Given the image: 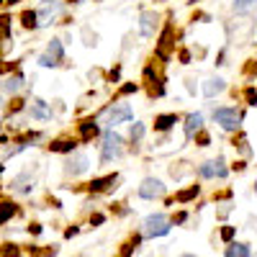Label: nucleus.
I'll return each mask as SVG.
<instances>
[{
	"label": "nucleus",
	"instance_id": "1",
	"mask_svg": "<svg viewBox=\"0 0 257 257\" xmlns=\"http://www.w3.org/2000/svg\"><path fill=\"white\" fill-rule=\"evenodd\" d=\"M123 155V137L116 128H105L100 139V165H111Z\"/></svg>",
	"mask_w": 257,
	"mask_h": 257
},
{
	"label": "nucleus",
	"instance_id": "2",
	"mask_svg": "<svg viewBox=\"0 0 257 257\" xmlns=\"http://www.w3.org/2000/svg\"><path fill=\"white\" fill-rule=\"evenodd\" d=\"M211 116H213V121L219 123V128H224V132H229V134L239 132L242 118H244V113L239 108H234V105H219V108L211 111Z\"/></svg>",
	"mask_w": 257,
	"mask_h": 257
},
{
	"label": "nucleus",
	"instance_id": "3",
	"mask_svg": "<svg viewBox=\"0 0 257 257\" xmlns=\"http://www.w3.org/2000/svg\"><path fill=\"white\" fill-rule=\"evenodd\" d=\"M170 229H173V221H170L165 213H149V216L142 221V231H144V237H149V239L167 237Z\"/></svg>",
	"mask_w": 257,
	"mask_h": 257
},
{
	"label": "nucleus",
	"instance_id": "4",
	"mask_svg": "<svg viewBox=\"0 0 257 257\" xmlns=\"http://www.w3.org/2000/svg\"><path fill=\"white\" fill-rule=\"evenodd\" d=\"M26 88V75L16 70V72H6L0 77V95H8V98H16L21 90Z\"/></svg>",
	"mask_w": 257,
	"mask_h": 257
},
{
	"label": "nucleus",
	"instance_id": "5",
	"mask_svg": "<svg viewBox=\"0 0 257 257\" xmlns=\"http://www.w3.org/2000/svg\"><path fill=\"white\" fill-rule=\"evenodd\" d=\"M31 121H39V123H44V121H52L54 118V111H52V103H47L44 98H31L26 103V111H24Z\"/></svg>",
	"mask_w": 257,
	"mask_h": 257
},
{
	"label": "nucleus",
	"instance_id": "6",
	"mask_svg": "<svg viewBox=\"0 0 257 257\" xmlns=\"http://www.w3.org/2000/svg\"><path fill=\"white\" fill-rule=\"evenodd\" d=\"M196 175L203 178V180H211V178H226L229 175V167L224 162V157H216V160H206L196 167Z\"/></svg>",
	"mask_w": 257,
	"mask_h": 257
},
{
	"label": "nucleus",
	"instance_id": "7",
	"mask_svg": "<svg viewBox=\"0 0 257 257\" xmlns=\"http://www.w3.org/2000/svg\"><path fill=\"white\" fill-rule=\"evenodd\" d=\"M34 185H36V178H34V170L31 167H24L18 175H13L11 178V183H8V188L13 190V193H18V196H29V193L34 190Z\"/></svg>",
	"mask_w": 257,
	"mask_h": 257
},
{
	"label": "nucleus",
	"instance_id": "8",
	"mask_svg": "<svg viewBox=\"0 0 257 257\" xmlns=\"http://www.w3.org/2000/svg\"><path fill=\"white\" fill-rule=\"evenodd\" d=\"M64 11V3L62 0H44L39 8H36V16H39V29H44L49 24H54V18Z\"/></svg>",
	"mask_w": 257,
	"mask_h": 257
},
{
	"label": "nucleus",
	"instance_id": "9",
	"mask_svg": "<svg viewBox=\"0 0 257 257\" xmlns=\"http://www.w3.org/2000/svg\"><path fill=\"white\" fill-rule=\"evenodd\" d=\"M134 118V108L128 103H113L108 111H105V123H108V128L118 126V123H126Z\"/></svg>",
	"mask_w": 257,
	"mask_h": 257
},
{
	"label": "nucleus",
	"instance_id": "10",
	"mask_svg": "<svg viewBox=\"0 0 257 257\" xmlns=\"http://www.w3.org/2000/svg\"><path fill=\"white\" fill-rule=\"evenodd\" d=\"M88 170H90V157L85 152H72L67 162H64V175L67 178H77L82 173H88Z\"/></svg>",
	"mask_w": 257,
	"mask_h": 257
},
{
	"label": "nucleus",
	"instance_id": "11",
	"mask_svg": "<svg viewBox=\"0 0 257 257\" xmlns=\"http://www.w3.org/2000/svg\"><path fill=\"white\" fill-rule=\"evenodd\" d=\"M165 193H167V185H165L160 178H144L142 185H139V198H144V201L162 198Z\"/></svg>",
	"mask_w": 257,
	"mask_h": 257
},
{
	"label": "nucleus",
	"instance_id": "12",
	"mask_svg": "<svg viewBox=\"0 0 257 257\" xmlns=\"http://www.w3.org/2000/svg\"><path fill=\"white\" fill-rule=\"evenodd\" d=\"M160 29V13L157 11H142L139 16V34L144 39H152Z\"/></svg>",
	"mask_w": 257,
	"mask_h": 257
},
{
	"label": "nucleus",
	"instance_id": "13",
	"mask_svg": "<svg viewBox=\"0 0 257 257\" xmlns=\"http://www.w3.org/2000/svg\"><path fill=\"white\" fill-rule=\"evenodd\" d=\"M203 123H206V118H203V113L201 111H196V113H188L185 118H183V132H185V139H193L201 128H203Z\"/></svg>",
	"mask_w": 257,
	"mask_h": 257
},
{
	"label": "nucleus",
	"instance_id": "14",
	"mask_svg": "<svg viewBox=\"0 0 257 257\" xmlns=\"http://www.w3.org/2000/svg\"><path fill=\"white\" fill-rule=\"evenodd\" d=\"M226 90V80L224 77H208L206 82H203V88H201V93L208 98V100H213L216 95H221Z\"/></svg>",
	"mask_w": 257,
	"mask_h": 257
},
{
	"label": "nucleus",
	"instance_id": "15",
	"mask_svg": "<svg viewBox=\"0 0 257 257\" xmlns=\"http://www.w3.org/2000/svg\"><path fill=\"white\" fill-rule=\"evenodd\" d=\"M77 132H80V139H82V142H90V139L100 132V126H98L95 118H85V121L77 123Z\"/></svg>",
	"mask_w": 257,
	"mask_h": 257
},
{
	"label": "nucleus",
	"instance_id": "16",
	"mask_svg": "<svg viewBox=\"0 0 257 257\" xmlns=\"http://www.w3.org/2000/svg\"><path fill=\"white\" fill-rule=\"evenodd\" d=\"M44 54L52 57L57 64H62V62H64V41H62V39H49V44H47Z\"/></svg>",
	"mask_w": 257,
	"mask_h": 257
},
{
	"label": "nucleus",
	"instance_id": "17",
	"mask_svg": "<svg viewBox=\"0 0 257 257\" xmlns=\"http://www.w3.org/2000/svg\"><path fill=\"white\" fill-rule=\"evenodd\" d=\"M75 149H77L75 139H54L49 144V152H57V155H72Z\"/></svg>",
	"mask_w": 257,
	"mask_h": 257
},
{
	"label": "nucleus",
	"instance_id": "18",
	"mask_svg": "<svg viewBox=\"0 0 257 257\" xmlns=\"http://www.w3.org/2000/svg\"><path fill=\"white\" fill-rule=\"evenodd\" d=\"M180 118H178V113H160L157 118H155V132H170L175 123H178Z\"/></svg>",
	"mask_w": 257,
	"mask_h": 257
},
{
	"label": "nucleus",
	"instance_id": "19",
	"mask_svg": "<svg viewBox=\"0 0 257 257\" xmlns=\"http://www.w3.org/2000/svg\"><path fill=\"white\" fill-rule=\"evenodd\" d=\"M21 26L26 31H39V16H36V8H26L21 13Z\"/></svg>",
	"mask_w": 257,
	"mask_h": 257
},
{
	"label": "nucleus",
	"instance_id": "20",
	"mask_svg": "<svg viewBox=\"0 0 257 257\" xmlns=\"http://www.w3.org/2000/svg\"><path fill=\"white\" fill-rule=\"evenodd\" d=\"M231 11L237 16H249L257 11V0H231Z\"/></svg>",
	"mask_w": 257,
	"mask_h": 257
},
{
	"label": "nucleus",
	"instance_id": "21",
	"mask_svg": "<svg viewBox=\"0 0 257 257\" xmlns=\"http://www.w3.org/2000/svg\"><path fill=\"white\" fill-rule=\"evenodd\" d=\"M224 257H249V244H244V242H229Z\"/></svg>",
	"mask_w": 257,
	"mask_h": 257
},
{
	"label": "nucleus",
	"instance_id": "22",
	"mask_svg": "<svg viewBox=\"0 0 257 257\" xmlns=\"http://www.w3.org/2000/svg\"><path fill=\"white\" fill-rule=\"evenodd\" d=\"M118 183V175H105V178H95L93 183H90V190L93 193H100V190H105L108 185H116Z\"/></svg>",
	"mask_w": 257,
	"mask_h": 257
},
{
	"label": "nucleus",
	"instance_id": "23",
	"mask_svg": "<svg viewBox=\"0 0 257 257\" xmlns=\"http://www.w3.org/2000/svg\"><path fill=\"white\" fill-rule=\"evenodd\" d=\"M16 213H18V206H16L13 201H3V203H0V224L11 221Z\"/></svg>",
	"mask_w": 257,
	"mask_h": 257
},
{
	"label": "nucleus",
	"instance_id": "24",
	"mask_svg": "<svg viewBox=\"0 0 257 257\" xmlns=\"http://www.w3.org/2000/svg\"><path fill=\"white\" fill-rule=\"evenodd\" d=\"M144 134H147V126H144L142 121L132 123V128H128V139H132L134 144H139V142L144 139Z\"/></svg>",
	"mask_w": 257,
	"mask_h": 257
},
{
	"label": "nucleus",
	"instance_id": "25",
	"mask_svg": "<svg viewBox=\"0 0 257 257\" xmlns=\"http://www.w3.org/2000/svg\"><path fill=\"white\" fill-rule=\"evenodd\" d=\"M26 103H29L26 98H18V95H16V98H11V103H8V116L24 113V111H26Z\"/></svg>",
	"mask_w": 257,
	"mask_h": 257
},
{
	"label": "nucleus",
	"instance_id": "26",
	"mask_svg": "<svg viewBox=\"0 0 257 257\" xmlns=\"http://www.w3.org/2000/svg\"><path fill=\"white\" fill-rule=\"evenodd\" d=\"M198 193H201V188H198V185H193V188H188V190L178 193V201H180V203H185V201H190V198H196Z\"/></svg>",
	"mask_w": 257,
	"mask_h": 257
},
{
	"label": "nucleus",
	"instance_id": "27",
	"mask_svg": "<svg viewBox=\"0 0 257 257\" xmlns=\"http://www.w3.org/2000/svg\"><path fill=\"white\" fill-rule=\"evenodd\" d=\"M82 36H85V47H95V44H98V34H95V31H90L88 26L82 29Z\"/></svg>",
	"mask_w": 257,
	"mask_h": 257
},
{
	"label": "nucleus",
	"instance_id": "28",
	"mask_svg": "<svg viewBox=\"0 0 257 257\" xmlns=\"http://www.w3.org/2000/svg\"><path fill=\"white\" fill-rule=\"evenodd\" d=\"M18 254H21V249L16 244H6L3 249H0V257H18Z\"/></svg>",
	"mask_w": 257,
	"mask_h": 257
},
{
	"label": "nucleus",
	"instance_id": "29",
	"mask_svg": "<svg viewBox=\"0 0 257 257\" xmlns=\"http://www.w3.org/2000/svg\"><path fill=\"white\" fill-rule=\"evenodd\" d=\"M193 139H196V144H198V147H208V144H211V137L203 132V128H201V132H198L196 137H193Z\"/></svg>",
	"mask_w": 257,
	"mask_h": 257
},
{
	"label": "nucleus",
	"instance_id": "30",
	"mask_svg": "<svg viewBox=\"0 0 257 257\" xmlns=\"http://www.w3.org/2000/svg\"><path fill=\"white\" fill-rule=\"evenodd\" d=\"M244 100H247V105H257V90L252 88V85L244 90Z\"/></svg>",
	"mask_w": 257,
	"mask_h": 257
},
{
	"label": "nucleus",
	"instance_id": "31",
	"mask_svg": "<svg viewBox=\"0 0 257 257\" xmlns=\"http://www.w3.org/2000/svg\"><path fill=\"white\" fill-rule=\"evenodd\" d=\"M234 234H237V229H234V226H224V229H221V239H224V242H231Z\"/></svg>",
	"mask_w": 257,
	"mask_h": 257
},
{
	"label": "nucleus",
	"instance_id": "32",
	"mask_svg": "<svg viewBox=\"0 0 257 257\" xmlns=\"http://www.w3.org/2000/svg\"><path fill=\"white\" fill-rule=\"evenodd\" d=\"M185 90H188L190 95H196V90H198V85H196V77H185Z\"/></svg>",
	"mask_w": 257,
	"mask_h": 257
},
{
	"label": "nucleus",
	"instance_id": "33",
	"mask_svg": "<svg viewBox=\"0 0 257 257\" xmlns=\"http://www.w3.org/2000/svg\"><path fill=\"white\" fill-rule=\"evenodd\" d=\"M137 90H139V85L137 82H128V85H123V88H121V95H132Z\"/></svg>",
	"mask_w": 257,
	"mask_h": 257
},
{
	"label": "nucleus",
	"instance_id": "34",
	"mask_svg": "<svg viewBox=\"0 0 257 257\" xmlns=\"http://www.w3.org/2000/svg\"><path fill=\"white\" fill-rule=\"evenodd\" d=\"M90 221H93V224H103V216H100V213H95V216H93Z\"/></svg>",
	"mask_w": 257,
	"mask_h": 257
},
{
	"label": "nucleus",
	"instance_id": "35",
	"mask_svg": "<svg viewBox=\"0 0 257 257\" xmlns=\"http://www.w3.org/2000/svg\"><path fill=\"white\" fill-rule=\"evenodd\" d=\"M18 3H24V0H6V6H18Z\"/></svg>",
	"mask_w": 257,
	"mask_h": 257
},
{
	"label": "nucleus",
	"instance_id": "36",
	"mask_svg": "<svg viewBox=\"0 0 257 257\" xmlns=\"http://www.w3.org/2000/svg\"><path fill=\"white\" fill-rule=\"evenodd\" d=\"M180 257H196V254H180Z\"/></svg>",
	"mask_w": 257,
	"mask_h": 257
},
{
	"label": "nucleus",
	"instance_id": "37",
	"mask_svg": "<svg viewBox=\"0 0 257 257\" xmlns=\"http://www.w3.org/2000/svg\"><path fill=\"white\" fill-rule=\"evenodd\" d=\"M3 6H6V0H0V8H3Z\"/></svg>",
	"mask_w": 257,
	"mask_h": 257
},
{
	"label": "nucleus",
	"instance_id": "38",
	"mask_svg": "<svg viewBox=\"0 0 257 257\" xmlns=\"http://www.w3.org/2000/svg\"><path fill=\"white\" fill-rule=\"evenodd\" d=\"M254 193H257V180H254Z\"/></svg>",
	"mask_w": 257,
	"mask_h": 257
},
{
	"label": "nucleus",
	"instance_id": "39",
	"mask_svg": "<svg viewBox=\"0 0 257 257\" xmlns=\"http://www.w3.org/2000/svg\"><path fill=\"white\" fill-rule=\"evenodd\" d=\"M0 100H3V95H0Z\"/></svg>",
	"mask_w": 257,
	"mask_h": 257
}]
</instances>
